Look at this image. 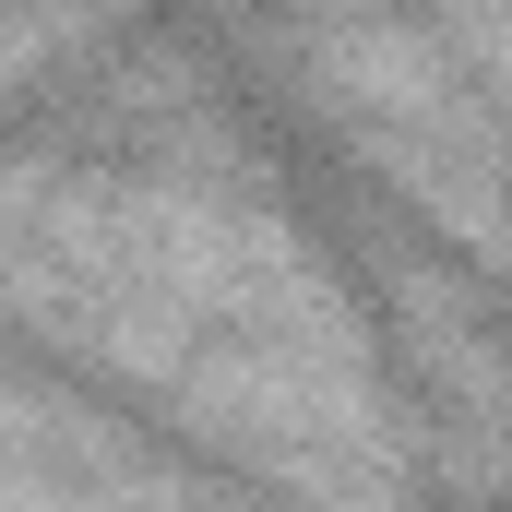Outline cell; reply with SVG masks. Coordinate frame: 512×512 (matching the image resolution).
<instances>
[{"instance_id":"obj_1","label":"cell","mask_w":512,"mask_h":512,"mask_svg":"<svg viewBox=\"0 0 512 512\" xmlns=\"http://www.w3.org/2000/svg\"><path fill=\"white\" fill-rule=\"evenodd\" d=\"M12 274L24 310H72L84 346L120 358L143 393H167L203 441L251 453L274 489L322 512H405V441H393L382 346L346 298V274L310 251L251 179H48L24 155L12 191Z\"/></svg>"},{"instance_id":"obj_2","label":"cell","mask_w":512,"mask_h":512,"mask_svg":"<svg viewBox=\"0 0 512 512\" xmlns=\"http://www.w3.org/2000/svg\"><path fill=\"white\" fill-rule=\"evenodd\" d=\"M393 322H405V370H417L441 465H465L477 501H512V334L465 310V286L417 251H393Z\"/></svg>"}]
</instances>
